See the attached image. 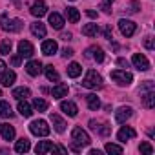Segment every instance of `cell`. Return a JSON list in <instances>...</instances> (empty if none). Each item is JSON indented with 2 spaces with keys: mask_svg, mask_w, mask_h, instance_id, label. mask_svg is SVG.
Instances as JSON below:
<instances>
[{
  "mask_svg": "<svg viewBox=\"0 0 155 155\" xmlns=\"http://www.w3.org/2000/svg\"><path fill=\"white\" fill-rule=\"evenodd\" d=\"M90 155H101V151L99 150H90Z\"/></svg>",
  "mask_w": 155,
  "mask_h": 155,
  "instance_id": "obj_49",
  "label": "cell"
},
{
  "mask_svg": "<svg viewBox=\"0 0 155 155\" xmlns=\"http://www.w3.org/2000/svg\"><path fill=\"white\" fill-rule=\"evenodd\" d=\"M11 48H13V44H11V40H9V38H6V40L0 42V53L9 55V53H11Z\"/></svg>",
  "mask_w": 155,
  "mask_h": 155,
  "instance_id": "obj_35",
  "label": "cell"
},
{
  "mask_svg": "<svg viewBox=\"0 0 155 155\" xmlns=\"http://www.w3.org/2000/svg\"><path fill=\"white\" fill-rule=\"evenodd\" d=\"M68 84H57L53 90H51V95L53 99H62V97H68Z\"/></svg>",
  "mask_w": 155,
  "mask_h": 155,
  "instance_id": "obj_24",
  "label": "cell"
},
{
  "mask_svg": "<svg viewBox=\"0 0 155 155\" xmlns=\"http://www.w3.org/2000/svg\"><path fill=\"white\" fill-rule=\"evenodd\" d=\"M29 29H31V33H33L35 37H38V38H44V37H46V26H44L40 20L33 22V24L29 26Z\"/></svg>",
  "mask_w": 155,
  "mask_h": 155,
  "instance_id": "obj_21",
  "label": "cell"
},
{
  "mask_svg": "<svg viewBox=\"0 0 155 155\" xmlns=\"http://www.w3.org/2000/svg\"><path fill=\"white\" fill-rule=\"evenodd\" d=\"M102 35H104L106 38H111V28H110V26H106V28L102 29Z\"/></svg>",
  "mask_w": 155,
  "mask_h": 155,
  "instance_id": "obj_42",
  "label": "cell"
},
{
  "mask_svg": "<svg viewBox=\"0 0 155 155\" xmlns=\"http://www.w3.org/2000/svg\"><path fill=\"white\" fill-rule=\"evenodd\" d=\"M97 33H99V26L97 24H86L82 28V35H86V37H95Z\"/></svg>",
  "mask_w": 155,
  "mask_h": 155,
  "instance_id": "obj_33",
  "label": "cell"
},
{
  "mask_svg": "<svg viewBox=\"0 0 155 155\" xmlns=\"http://www.w3.org/2000/svg\"><path fill=\"white\" fill-rule=\"evenodd\" d=\"M144 48H146V49H153V48H155L153 37H146V38H144Z\"/></svg>",
  "mask_w": 155,
  "mask_h": 155,
  "instance_id": "obj_40",
  "label": "cell"
},
{
  "mask_svg": "<svg viewBox=\"0 0 155 155\" xmlns=\"http://www.w3.org/2000/svg\"><path fill=\"white\" fill-rule=\"evenodd\" d=\"M53 151H60V153H68V148H64V146H55V150Z\"/></svg>",
  "mask_w": 155,
  "mask_h": 155,
  "instance_id": "obj_45",
  "label": "cell"
},
{
  "mask_svg": "<svg viewBox=\"0 0 155 155\" xmlns=\"http://www.w3.org/2000/svg\"><path fill=\"white\" fill-rule=\"evenodd\" d=\"M49 120H51V124H53L55 131H58V133H64V131H66V120H64L60 115L51 113V115H49Z\"/></svg>",
  "mask_w": 155,
  "mask_h": 155,
  "instance_id": "obj_14",
  "label": "cell"
},
{
  "mask_svg": "<svg viewBox=\"0 0 155 155\" xmlns=\"http://www.w3.org/2000/svg\"><path fill=\"white\" fill-rule=\"evenodd\" d=\"M71 55H73V49H71V48H64V49H62V57H64V58H68V57H71Z\"/></svg>",
  "mask_w": 155,
  "mask_h": 155,
  "instance_id": "obj_41",
  "label": "cell"
},
{
  "mask_svg": "<svg viewBox=\"0 0 155 155\" xmlns=\"http://www.w3.org/2000/svg\"><path fill=\"white\" fill-rule=\"evenodd\" d=\"M29 131H31L33 135H37V137H46V135H49L51 128L48 126L46 120L38 119V120H33V122L29 124Z\"/></svg>",
  "mask_w": 155,
  "mask_h": 155,
  "instance_id": "obj_6",
  "label": "cell"
},
{
  "mask_svg": "<svg viewBox=\"0 0 155 155\" xmlns=\"http://www.w3.org/2000/svg\"><path fill=\"white\" fill-rule=\"evenodd\" d=\"M15 81H17V73H15L13 69H4V71H2V75H0V84L6 86V88L13 86V84H15Z\"/></svg>",
  "mask_w": 155,
  "mask_h": 155,
  "instance_id": "obj_9",
  "label": "cell"
},
{
  "mask_svg": "<svg viewBox=\"0 0 155 155\" xmlns=\"http://www.w3.org/2000/svg\"><path fill=\"white\" fill-rule=\"evenodd\" d=\"M71 139H73L71 150H75V151H79L82 146H88V144L91 142L90 135H88V133H86L82 128H79V126H75V128L71 130Z\"/></svg>",
  "mask_w": 155,
  "mask_h": 155,
  "instance_id": "obj_1",
  "label": "cell"
},
{
  "mask_svg": "<svg viewBox=\"0 0 155 155\" xmlns=\"http://www.w3.org/2000/svg\"><path fill=\"white\" fill-rule=\"evenodd\" d=\"M4 69H6V62L0 58V75H2V71H4Z\"/></svg>",
  "mask_w": 155,
  "mask_h": 155,
  "instance_id": "obj_48",
  "label": "cell"
},
{
  "mask_svg": "<svg viewBox=\"0 0 155 155\" xmlns=\"http://www.w3.org/2000/svg\"><path fill=\"white\" fill-rule=\"evenodd\" d=\"M140 99H142L144 108L151 110L155 106V88H153V82L151 81H146L140 86Z\"/></svg>",
  "mask_w": 155,
  "mask_h": 155,
  "instance_id": "obj_2",
  "label": "cell"
},
{
  "mask_svg": "<svg viewBox=\"0 0 155 155\" xmlns=\"http://www.w3.org/2000/svg\"><path fill=\"white\" fill-rule=\"evenodd\" d=\"M20 58H22L20 55H15V57H11V64H13V66H18V64H20Z\"/></svg>",
  "mask_w": 155,
  "mask_h": 155,
  "instance_id": "obj_43",
  "label": "cell"
},
{
  "mask_svg": "<svg viewBox=\"0 0 155 155\" xmlns=\"http://www.w3.org/2000/svg\"><path fill=\"white\" fill-rule=\"evenodd\" d=\"M82 86L90 88V90H99V88H102V77L95 69H90L86 73V77L82 79Z\"/></svg>",
  "mask_w": 155,
  "mask_h": 155,
  "instance_id": "obj_3",
  "label": "cell"
},
{
  "mask_svg": "<svg viewBox=\"0 0 155 155\" xmlns=\"http://www.w3.org/2000/svg\"><path fill=\"white\" fill-rule=\"evenodd\" d=\"M71 37H73L71 33H62V35H60V38H62V40H71Z\"/></svg>",
  "mask_w": 155,
  "mask_h": 155,
  "instance_id": "obj_46",
  "label": "cell"
},
{
  "mask_svg": "<svg viewBox=\"0 0 155 155\" xmlns=\"http://www.w3.org/2000/svg\"><path fill=\"white\" fill-rule=\"evenodd\" d=\"M131 62H133V66H135L139 71H148V69H150V62H148V58H146L144 55H140V53H135L133 58H131Z\"/></svg>",
  "mask_w": 155,
  "mask_h": 155,
  "instance_id": "obj_11",
  "label": "cell"
},
{
  "mask_svg": "<svg viewBox=\"0 0 155 155\" xmlns=\"http://www.w3.org/2000/svg\"><path fill=\"white\" fill-rule=\"evenodd\" d=\"M0 97H2V90H0Z\"/></svg>",
  "mask_w": 155,
  "mask_h": 155,
  "instance_id": "obj_51",
  "label": "cell"
},
{
  "mask_svg": "<svg viewBox=\"0 0 155 155\" xmlns=\"http://www.w3.org/2000/svg\"><path fill=\"white\" fill-rule=\"evenodd\" d=\"M26 71H28V75L37 77V75L42 71V62H40V60H29V62L26 64Z\"/></svg>",
  "mask_w": 155,
  "mask_h": 155,
  "instance_id": "obj_19",
  "label": "cell"
},
{
  "mask_svg": "<svg viewBox=\"0 0 155 155\" xmlns=\"http://www.w3.org/2000/svg\"><path fill=\"white\" fill-rule=\"evenodd\" d=\"M117 64H119L120 68H128V60H126V58H117Z\"/></svg>",
  "mask_w": 155,
  "mask_h": 155,
  "instance_id": "obj_44",
  "label": "cell"
},
{
  "mask_svg": "<svg viewBox=\"0 0 155 155\" xmlns=\"http://www.w3.org/2000/svg\"><path fill=\"white\" fill-rule=\"evenodd\" d=\"M139 150H140V153H144V155H151V153H153V148L150 146V142H140Z\"/></svg>",
  "mask_w": 155,
  "mask_h": 155,
  "instance_id": "obj_38",
  "label": "cell"
},
{
  "mask_svg": "<svg viewBox=\"0 0 155 155\" xmlns=\"http://www.w3.org/2000/svg\"><path fill=\"white\" fill-rule=\"evenodd\" d=\"M131 115H133V108H131V106H120V108L115 111V120L122 124V122H126Z\"/></svg>",
  "mask_w": 155,
  "mask_h": 155,
  "instance_id": "obj_10",
  "label": "cell"
},
{
  "mask_svg": "<svg viewBox=\"0 0 155 155\" xmlns=\"http://www.w3.org/2000/svg\"><path fill=\"white\" fill-rule=\"evenodd\" d=\"M44 71H46V77H48V81H51V82H58V73H57V69L49 64V66H46L44 68Z\"/></svg>",
  "mask_w": 155,
  "mask_h": 155,
  "instance_id": "obj_32",
  "label": "cell"
},
{
  "mask_svg": "<svg viewBox=\"0 0 155 155\" xmlns=\"http://www.w3.org/2000/svg\"><path fill=\"white\" fill-rule=\"evenodd\" d=\"M66 17H68V20H69L71 24H77V22L81 20V13L77 11L75 8H68V9H66Z\"/></svg>",
  "mask_w": 155,
  "mask_h": 155,
  "instance_id": "obj_30",
  "label": "cell"
},
{
  "mask_svg": "<svg viewBox=\"0 0 155 155\" xmlns=\"http://www.w3.org/2000/svg\"><path fill=\"white\" fill-rule=\"evenodd\" d=\"M0 26H2L4 31H9V33H18L22 29V20L20 18H6L4 15H0Z\"/></svg>",
  "mask_w": 155,
  "mask_h": 155,
  "instance_id": "obj_4",
  "label": "cell"
},
{
  "mask_svg": "<svg viewBox=\"0 0 155 155\" xmlns=\"http://www.w3.org/2000/svg\"><path fill=\"white\" fill-rule=\"evenodd\" d=\"M119 29H120V33L128 38V37H131V35L135 33L137 26H135V22H131V20H128V18H120V20H119Z\"/></svg>",
  "mask_w": 155,
  "mask_h": 155,
  "instance_id": "obj_7",
  "label": "cell"
},
{
  "mask_svg": "<svg viewBox=\"0 0 155 155\" xmlns=\"http://www.w3.org/2000/svg\"><path fill=\"white\" fill-rule=\"evenodd\" d=\"M13 2H15V4H17V6H18V4H20V0H13Z\"/></svg>",
  "mask_w": 155,
  "mask_h": 155,
  "instance_id": "obj_50",
  "label": "cell"
},
{
  "mask_svg": "<svg viewBox=\"0 0 155 155\" xmlns=\"http://www.w3.org/2000/svg\"><path fill=\"white\" fill-rule=\"evenodd\" d=\"M139 8H140V4L137 2V0H133V2H130V4H128V11H130V13H137V11H139Z\"/></svg>",
  "mask_w": 155,
  "mask_h": 155,
  "instance_id": "obj_39",
  "label": "cell"
},
{
  "mask_svg": "<svg viewBox=\"0 0 155 155\" xmlns=\"http://www.w3.org/2000/svg\"><path fill=\"white\" fill-rule=\"evenodd\" d=\"M104 150H106L108 153H117V155H120V153L124 151V148H122V146H119V144H113V142H108V144L104 146Z\"/></svg>",
  "mask_w": 155,
  "mask_h": 155,
  "instance_id": "obj_34",
  "label": "cell"
},
{
  "mask_svg": "<svg viewBox=\"0 0 155 155\" xmlns=\"http://www.w3.org/2000/svg\"><path fill=\"white\" fill-rule=\"evenodd\" d=\"M81 73H82V68H81L79 62H71L68 66V77H71V79H77Z\"/></svg>",
  "mask_w": 155,
  "mask_h": 155,
  "instance_id": "obj_28",
  "label": "cell"
},
{
  "mask_svg": "<svg viewBox=\"0 0 155 155\" xmlns=\"http://www.w3.org/2000/svg\"><path fill=\"white\" fill-rule=\"evenodd\" d=\"M29 148H31V144H29V140H28L26 137H22V139L17 140V144H15V151H17V153H28Z\"/></svg>",
  "mask_w": 155,
  "mask_h": 155,
  "instance_id": "obj_25",
  "label": "cell"
},
{
  "mask_svg": "<svg viewBox=\"0 0 155 155\" xmlns=\"http://www.w3.org/2000/svg\"><path fill=\"white\" fill-rule=\"evenodd\" d=\"M71 2H73V0H71Z\"/></svg>",
  "mask_w": 155,
  "mask_h": 155,
  "instance_id": "obj_52",
  "label": "cell"
},
{
  "mask_svg": "<svg viewBox=\"0 0 155 155\" xmlns=\"http://www.w3.org/2000/svg\"><path fill=\"white\" fill-rule=\"evenodd\" d=\"M0 135L4 140H13L15 139V128L9 124H0Z\"/></svg>",
  "mask_w": 155,
  "mask_h": 155,
  "instance_id": "obj_22",
  "label": "cell"
},
{
  "mask_svg": "<svg viewBox=\"0 0 155 155\" xmlns=\"http://www.w3.org/2000/svg\"><path fill=\"white\" fill-rule=\"evenodd\" d=\"M49 24L55 29H62L64 28V17L58 13H49Z\"/></svg>",
  "mask_w": 155,
  "mask_h": 155,
  "instance_id": "obj_23",
  "label": "cell"
},
{
  "mask_svg": "<svg viewBox=\"0 0 155 155\" xmlns=\"http://www.w3.org/2000/svg\"><path fill=\"white\" fill-rule=\"evenodd\" d=\"M60 110H62L68 117H75L77 113H79V108H77V104L71 102V101H62V102H60Z\"/></svg>",
  "mask_w": 155,
  "mask_h": 155,
  "instance_id": "obj_15",
  "label": "cell"
},
{
  "mask_svg": "<svg viewBox=\"0 0 155 155\" xmlns=\"http://www.w3.org/2000/svg\"><path fill=\"white\" fill-rule=\"evenodd\" d=\"M86 15H88L90 18H97V11H91V9H90V11H86Z\"/></svg>",
  "mask_w": 155,
  "mask_h": 155,
  "instance_id": "obj_47",
  "label": "cell"
},
{
  "mask_svg": "<svg viewBox=\"0 0 155 155\" xmlns=\"http://www.w3.org/2000/svg\"><path fill=\"white\" fill-rule=\"evenodd\" d=\"M90 128H91L93 131H97L99 135H102V137H108V135L111 133V126L101 124V122H97V120H90Z\"/></svg>",
  "mask_w": 155,
  "mask_h": 155,
  "instance_id": "obj_13",
  "label": "cell"
},
{
  "mask_svg": "<svg viewBox=\"0 0 155 155\" xmlns=\"http://www.w3.org/2000/svg\"><path fill=\"white\" fill-rule=\"evenodd\" d=\"M111 79L119 84V86H130L133 82V75L126 69H113L111 71Z\"/></svg>",
  "mask_w": 155,
  "mask_h": 155,
  "instance_id": "obj_5",
  "label": "cell"
},
{
  "mask_svg": "<svg viewBox=\"0 0 155 155\" xmlns=\"http://www.w3.org/2000/svg\"><path fill=\"white\" fill-rule=\"evenodd\" d=\"M33 53H35V49H33V44L29 40H20L18 42V55L22 58H31Z\"/></svg>",
  "mask_w": 155,
  "mask_h": 155,
  "instance_id": "obj_8",
  "label": "cell"
},
{
  "mask_svg": "<svg viewBox=\"0 0 155 155\" xmlns=\"http://www.w3.org/2000/svg\"><path fill=\"white\" fill-rule=\"evenodd\" d=\"M86 58H93V60H97V62H102V60H104V51H102V48H99V46L88 48V49H86Z\"/></svg>",
  "mask_w": 155,
  "mask_h": 155,
  "instance_id": "obj_12",
  "label": "cell"
},
{
  "mask_svg": "<svg viewBox=\"0 0 155 155\" xmlns=\"http://www.w3.org/2000/svg\"><path fill=\"white\" fill-rule=\"evenodd\" d=\"M137 135V131L133 130V128H130V126H124V128H120L119 130V133H117V139L120 140V142H126L128 139H133Z\"/></svg>",
  "mask_w": 155,
  "mask_h": 155,
  "instance_id": "obj_18",
  "label": "cell"
},
{
  "mask_svg": "<svg viewBox=\"0 0 155 155\" xmlns=\"http://www.w3.org/2000/svg\"><path fill=\"white\" fill-rule=\"evenodd\" d=\"M86 102H88V108H90V110H93V111H97V110L101 108V101H99V97H97L95 93L86 95Z\"/></svg>",
  "mask_w": 155,
  "mask_h": 155,
  "instance_id": "obj_27",
  "label": "cell"
},
{
  "mask_svg": "<svg viewBox=\"0 0 155 155\" xmlns=\"http://www.w3.org/2000/svg\"><path fill=\"white\" fill-rule=\"evenodd\" d=\"M33 108H35L37 111H46V110H48V102H46L44 99H35V101H33Z\"/></svg>",
  "mask_w": 155,
  "mask_h": 155,
  "instance_id": "obj_36",
  "label": "cell"
},
{
  "mask_svg": "<svg viewBox=\"0 0 155 155\" xmlns=\"http://www.w3.org/2000/svg\"><path fill=\"white\" fill-rule=\"evenodd\" d=\"M115 2V0H102V2H101V9L106 13V15H110L111 13V4Z\"/></svg>",
  "mask_w": 155,
  "mask_h": 155,
  "instance_id": "obj_37",
  "label": "cell"
},
{
  "mask_svg": "<svg viewBox=\"0 0 155 155\" xmlns=\"http://www.w3.org/2000/svg\"><path fill=\"white\" fill-rule=\"evenodd\" d=\"M53 150H55V144L49 142V140H40V142L35 146V151H37L38 155H42V153H51Z\"/></svg>",
  "mask_w": 155,
  "mask_h": 155,
  "instance_id": "obj_20",
  "label": "cell"
},
{
  "mask_svg": "<svg viewBox=\"0 0 155 155\" xmlns=\"http://www.w3.org/2000/svg\"><path fill=\"white\" fill-rule=\"evenodd\" d=\"M18 113H20L22 117H31V115H33V110H31V106H29L26 101H20V102H18Z\"/></svg>",
  "mask_w": 155,
  "mask_h": 155,
  "instance_id": "obj_31",
  "label": "cell"
},
{
  "mask_svg": "<svg viewBox=\"0 0 155 155\" xmlns=\"http://www.w3.org/2000/svg\"><path fill=\"white\" fill-rule=\"evenodd\" d=\"M0 117H4V119H11L13 117L11 104L6 102V101H0Z\"/></svg>",
  "mask_w": 155,
  "mask_h": 155,
  "instance_id": "obj_26",
  "label": "cell"
},
{
  "mask_svg": "<svg viewBox=\"0 0 155 155\" xmlns=\"http://www.w3.org/2000/svg\"><path fill=\"white\" fill-rule=\"evenodd\" d=\"M29 95H31L29 88H24V86H22V88H15V90H13V97L18 99V101H26Z\"/></svg>",
  "mask_w": 155,
  "mask_h": 155,
  "instance_id": "obj_29",
  "label": "cell"
},
{
  "mask_svg": "<svg viewBox=\"0 0 155 155\" xmlns=\"http://www.w3.org/2000/svg\"><path fill=\"white\" fill-rule=\"evenodd\" d=\"M31 15L33 17H37V18H40V17H44L46 13H48V6H46V2H42V0H38V2H35L33 6H31Z\"/></svg>",
  "mask_w": 155,
  "mask_h": 155,
  "instance_id": "obj_16",
  "label": "cell"
},
{
  "mask_svg": "<svg viewBox=\"0 0 155 155\" xmlns=\"http://www.w3.org/2000/svg\"><path fill=\"white\" fill-rule=\"evenodd\" d=\"M40 49H42V53H44L46 57H51V55H55V53H57L58 46H57V42H55V40H44V42H42V46H40Z\"/></svg>",
  "mask_w": 155,
  "mask_h": 155,
  "instance_id": "obj_17",
  "label": "cell"
}]
</instances>
